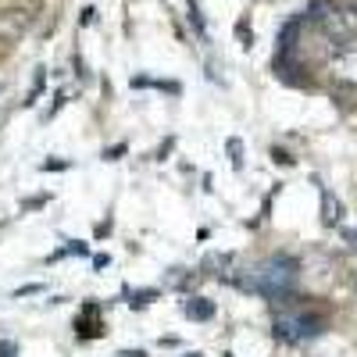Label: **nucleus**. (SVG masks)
I'll list each match as a JSON object with an SVG mask.
<instances>
[{
    "label": "nucleus",
    "instance_id": "nucleus-4",
    "mask_svg": "<svg viewBox=\"0 0 357 357\" xmlns=\"http://www.w3.org/2000/svg\"><path fill=\"white\" fill-rule=\"evenodd\" d=\"M321 333V318L314 314H275V336H282L286 343H301Z\"/></svg>",
    "mask_w": 357,
    "mask_h": 357
},
{
    "label": "nucleus",
    "instance_id": "nucleus-5",
    "mask_svg": "<svg viewBox=\"0 0 357 357\" xmlns=\"http://www.w3.org/2000/svg\"><path fill=\"white\" fill-rule=\"evenodd\" d=\"M340 222H343V204H340V197H336L333 190H321V225L336 229Z\"/></svg>",
    "mask_w": 357,
    "mask_h": 357
},
{
    "label": "nucleus",
    "instance_id": "nucleus-9",
    "mask_svg": "<svg viewBox=\"0 0 357 357\" xmlns=\"http://www.w3.org/2000/svg\"><path fill=\"white\" fill-rule=\"evenodd\" d=\"M354 11H357V0H354Z\"/></svg>",
    "mask_w": 357,
    "mask_h": 357
},
{
    "label": "nucleus",
    "instance_id": "nucleus-8",
    "mask_svg": "<svg viewBox=\"0 0 357 357\" xmlns=\"http://www.w3.org/2000/svg\"><path fill=\"white\" fill-rule=\"evenodd\" d=\"M347 243H350V247H357V232H354V229L347 232Z\"/></svg>",
    "mask_w": 357,
    "mask_h": 357
},
{
    "label": "nucleus",
    "instance_id": "nucleus-3",
    "mask_svg": "<svg viewBox=\"0 0 357 357\" xmlns=\"http://www.w3.org/2000/svg\"><path fill=\"white\" fill-rule=\"evenodd\" d=\"M325 72H329V79H333V82L357 89V40L333 43L329 57H325Z\"/></svg>",
    "mask_w": 357,
    "mask_h": 357
},
{
    "label": "nucleus",
    "instance_id": "nucleus-7",
    "mask_svg": "<svg viewBox=\"0 0 357 357\" xmlns=\"http://www.w3.org/2000/svg\"><path fill=\"white\" fill-rule=\"evenodd\" d=\"M243 154H247V151H243V143L232 136V139H229V158H232V168H236V172H240V168H243V161H247Z\"/></svg>",
    "mask_w": 357,
    "mask_h": 357
},
{
    "label": "nucleus",
    "instance_id": "nucleus-2",
    "mask_svg": "<svg viewBox=\"0 0 357 357\" xmlns=\"http://www.w3.org/2000/svg\"><path fill=\"white\" fill-rule=\"evenodd\" d=\"M311 18L318 22V29L333 43H347L357 36V11L354 8H336L329 0H318V4H311Z\"/></svg>",
    "mask_w": 357,
    "mask_h": 357
},
{
    "label": "nucleus",
    "instance_id": "nucleus-1",
    "mask_svg": "<svg viewBox=\"0 0 357 357\" xmlns=\"http://www.w3.org/2000/svg\"><path fill=\"white\" fill-rule=\"evenodd\" d=\"M293 282H296V261L293 257H272V261L257 264L254 275L247 282H240V286L264 293L268 301H282V296L293 289Z\"/></svg>",
    "mask_w": 357,
    "mask_h": 357
},
{
    "label": "nucleus",
    "instance_id": "nucleus-6",
    "mask_svg": "<svg viewBox=\"0 0 357 357\" xmlns=\"http://www.w3.org/2000/svg\"><path fill=\"white\" fill-rule=\"evenodd\" d=\"M183 314L193 318V321H207V318H215V301H204V296L183 301Z\"/></svg>",
    "mask_w": 357,
    "mask_h": 357
},
{
    "label": "nucleus",
    "instance_id": "nucleus-10",
    "mask_svg": "<svg viewBox=\"0 0 357 357\" xmlns=\"http://www.w3.org/2000/svg\"><path fill=\"white\" fill-rule=\"evenodd\" d=\"M190 357H200V354H190Z\"/></svg>",
    "mask_w": 357,
    "mask_h": 357
}]
</instances>
